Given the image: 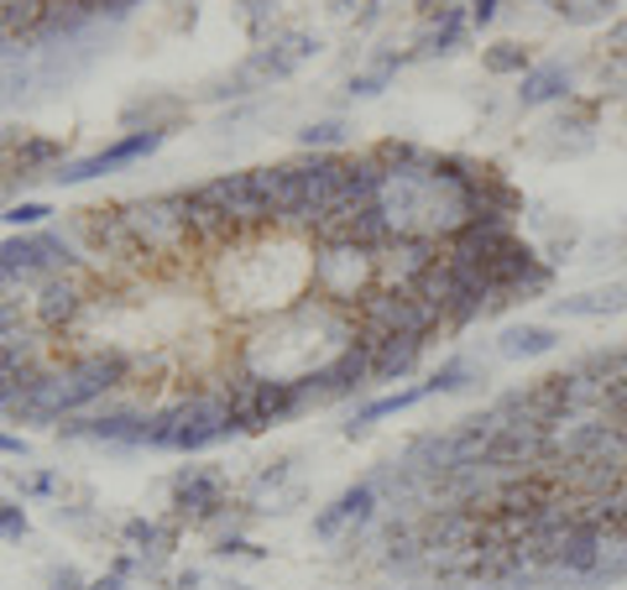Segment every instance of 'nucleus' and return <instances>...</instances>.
<instances>
[{
    "label": "nucleus",
    "instance_id": "nucleus-6",
    "mask_svg": "<svg viewBox=\"0 0 627 590\" xmlns=\"http://www.w3.org/2000/svg\"><path fill=\"white\" fill-rule=\"evenodd\" d=\"M377 288V257L351 240H325L314 257V293L335 309H356Z\"/></svg>",
    "mask_w": 627,
    "mask_h": 590
},
{
    "label": "nucleus",
    "instance_id": "nucleus-8",
    "mask_svg": "<svg viewBox=\"0 0 627 590\" xmlns=\"http://www.w3.org/2000/svg\"><path fill=\"white\" fill-rule=\"evenodd\" d=\"M74 240L90 251V257L111 261V267H121V272L147 267V257L136 251V240H131L126 220H121V209H84V215L74 220Z\"/></svg>",
    "mask_w": 627,
    "mask_h": 590
},
{
    "label": "nucleus",
    "instance_id": "nucleus-25",
    "mask_svg": "<svg viewBox=\"0 0 627 590\" xmlns=\"http://www.w3.org/2000/svg\"><path fill=\"white\" fill-rule=\"evenodd\" d=\"M53 163H63V142H53V136H21L11 173L27 184V178H42V167H53Z\"/></svg>",
    "mask_w": 627,
    "mask_h": 590
},
{
    "label": "nucleus",
    "instance_id": "nucleus-15",
    "mask_svg": "<svg viewBox=\"0 0 627 590\" xmlns=\"http://www.w3.org/2000/svg\"><path fill=\"white\" fill-rule=\"evenodd\" d=\"M209 194L225 204V215H230V225H236V236H251V230H261V225H273V215H267V204H261V194H257L251 167H246V173H225V178H215Z\"/></svg>",
    "mask_w": 627,
    "mask_h": 590
},
{
    "label": "nucleus",
    "instance_id": "nucleus-19",
    "mask_svg": "<svg viewBox=\"0 0 627 590\" xmlns=\"http://www.w3.org/2000/svg\"><path fill=\"white\" fill-rule=\"evenodd\" d=\"M575 94V74L571 63H559V58H544V63H534L528 74L517 79V105H528V111H538V105H565Z\"/></svg>",
    "mask_w": 627,
    "mask_h": 590
},
{
    "label": "nucleus",
    "instance_id": "nucleus-13",
    "mask_svg": "<svg viewBox=\"0 0 627 590\" xmlns=\"http://www.w3.org/2000/svg\"><path fill=\"white\" fill-rule=\"evenodd\" d=\"M147 424L152 413H142V407H105V413H94V418H63V434L69 439H105V444H142L147 439Z\"/></svg>",
    "mask_w": 627,
    "mask_h": 590
},
{
    "label": "nucleus",
    "instance_id": "nucleus-11",
    "mask_svg": "<svg viewBox=\"0 0 627 590\" xmlns=\"http://www.w3.org/2000/svg\"><path fill=\"white\" fill-rule=\"evenodd\" d=\"M251 178H257V194H261V204H267L273 225H298V230H304L309 194H304V173H298V163L251 167Z\"/></svg>",
    "mask_w": 627,
    "mask_h": 590
},
{
    "label": "nucleus",
    "instance_id": "nucleus-22",
    "mask_svg": "<svg viewBox=\"0 0 627 590\" xmlns=\"http://www.w3.org/2000/svg\"><path fill=\"white\" fill-rule=\"evenodd\" d=\"M559 340L565 334L554 330V324H507L497 334V355H507V361H534V355L559 351Z\"/></svg>",
    "mask_w": 627,
    "mask_h": 590
},
{
    "label": "nucleus",
    "instance_id": "nucleus-39",
    "mask_svg": "<svg viewBox=\"0 0 627 590\" xmlns=\"http://www.w3.org/2000/svg\"><path fill=\"white\" fill-rule=\"evenodd\" d=\"M607 413H611V418H627V387H611L607 392Z\"/></svg>",
    "mask_w": 627,
    "mask_h": 590
},
{
    "label": "nucleus",
    "instance_id": "nucleus-14",
    "mask_svg": "<svg viewBox=\"0 0 627 590\" xmlns=\"http://www.w3.org/2000/svg\"><path fill=\"white\" fill-rule=\"evenodd\" d=\"M356 340L371 351V387L413 376V366H419V355L429 345V340H408V334H367V330H356Z\"/></svg>",
    "mask_w": 627,
    "mask_h": 590
},
{
    "label": "nucleus",
    "instance_id": "nucleus-34",
    "mask_svg": "<svg viewBox=\"0 0 627 590\" xmlns=\"http://www.w3.org/2000/svg\"><path fill=\"white\" fill-rule=\"evenodd\" d=\"M465 17H471V27H492L502 17V0H465Z\"/></svg>",
    "mask_w": 627,
    "mask_h": 590
},
{
    "label": "nucleus",
    "instance_id": "nucleus-24",
    "mask_svg": "<svg viewBox=\"0 0 627 590\" xmlns=\"http://www.w3.org/2000/svg\"><path fill=\"white\" fill-rule=\"evenodd\" d=\"M424 397H434V387H429V382H419V387H398V392H388V397H371V403L356 407V418L346 424V434L356 439V434H367L377 418H392V413H403V407H419Z\"/></svg>",
    "mask_w": 627,
    "mask_h": 590
},
{
    "label": "nucleus",
    "instance_id": "nucleus-38",
    "mask_svg": "<svg viewBox=\"0 0 627 590\" xmlns=\"http://www.w3.org/2000/svg\"><path fill=\"white\" fill-rule=\"evenodd\" d=\"M17 330H21V309L0 298V340H6V334H17Z\"/></svg>",
    "mask_w": 627,
    "mask_h": 590
},
{
    "label": "nucleus",
    "instance_id": "nucleus-32",
    "mask_svg": "<svg viewBox=\"0 0 627 590\" xmlns=\"http://www.w3.org/2000/svg\"><path fill=\"white\" fill-rule=\"evenodd\" d=\"M48 215H53L48 204H11V209H6L0 220H6V225H17V230H21V225L32 230V225H42V220H48Z\"/></svg>",
    "mask_w": 627,
    "mask_h": 590
},
{
    "label": "nucleus",
    "instance_id": "nucleus-9",
    "mask_svg": "<svg viewBox=\"0 0 627 590\" xmlns=\"http://www.w3.org/2000/svg\"><path fill=\"white\" fill-rule=\"evenodd\" d=\"M163 126H152V131H131V136H121L115 147L105 152H94V157H79V163H63L53 173V184H90V178H105V173H121V167L131 163H142V157H152V152L163 147Z\"/></svg>",
    "mask_w": 627,
    "mask_h": 590
},
{
    "label": "nucleus",
    "instance_id": "nucleus-41",
    "mask_svg": "<svg viewBox=\"0 0 627 590\" xmlns=\"http://www.w3.org/2000/svg\"><path fill=\"white\" fill-rule=\"evenodd\" d=\"M440 6H461V0H419V11H424V17H434Z\"/></svg>",
    "mask_w": 627,
    "mask_h": 590
},
{
    "label": "nucleus",
    "instance_id": "nucleus-3",
    "mask_svg": "<svg viewBox=\"0 0 627 590\" xmlns=\"http://www.w3.org/2000/svg\"><path fill=\"white\" fill-rule=\"evenodd\" d=\"M58 272H84L74 257L69 236L58 230H32V236H11L0 240V293H17V288H38L42 277Z\"/></svg>",
    "mask_w": 627,
    "mask_h": 590
},
{
    "label": "nucleus",
    "instance_id": "nucleus-20",
    "mask_svg": "<svg viewBox=\"0 0 627 590\" xmlns=\"http://www.w3.org/2000/svg\"><path fill=\"white\" fill-rule=\"evenodd\" d=\"M184 215H188V230H194L199 246L236 240V225H230V215H225V204L209 194V184H204V188H184Z\"/></svg>",
    "mask_w": 627,
    "mask_h": 590
},
{
    "label": "nucleus",
    "instance_id": "nucleus-26",
    "mask_svg": "<svg viewBox=\"0 0 627 590\" xmlns=\"http://www.w3.org/2000/svg\"><path fill=\"white\" fill-rule=\"evenodd\" d=\"M623 0H549V11L565 27H611Z\"/></svg>",
    "mask_w": 627,
    "mask_h": 590
},
{
    "label": "nucleus",
    "instance_id": "nucleus-12",
    "mask_svg": "<svg viewBox=\"0 0 627 590\" xmlns=\"http://www.w3.org/2000/svg\"><path fill=\"white\" fill-rule=\"evenodd\" d=\"M90 309V293H84V272H58L38 282V298H32V314H38L42 330H69L79 314Z\"/></svg>",
    "mask_w": 627,
    "mask_h": 590
},
{
    "label": "nucleus",
    "instance_id": "nucleus-31",
    "mask_svg": "<svg viewBox=\"0 0 627 590\" xmlns=\"http://www.w3.org/2000/svg\"><path fill=\"white\" fill-rule=\"evenodd\" d=\"M298 142H304L309 152H330V147L346 142V121H314V126L298 131Z\"/></svg>",
    "mask_w": 627,
    "mask_h": 590
},
{
    "label": "nucleus",
    "instance_id": "nucleus-18",
    "mask_svg": "<svg viewBox=\"0 0 627 590\" xmlns=\"http://www.w3.org/2000/svg\"><path fill=\"white\" fill-rule=\"evenodd\" d=\"M173 507L184 517H194V522H209V517L225 507L220 476H215V470H199V465L178 470V476H173Z\"/></svg>",
    "mask_w": 627,
    "mask_h": 590
},
{
    "label": "nucleus",
    "instance_id": "nucleus-33",
    "mask_svg": "<svg viewBox=\"0 0 627 590\" xmlns=\"http://www.w3.org/2000/svg\"><path fill=\"white\" fill-rule=\"evenodd\" d=\"M596 79H602V90H627V58H607V53H602Z\"/></svg>",
    "mask_w": 627,
    "mask_h": 590
},
{
    "label": "nucleus",
    "instance_id": "nucleus-40",
    "mask_svg": "<svg viewBox=\"0 0 627 590\" xmlns=\"http://www.w3.org/2000/svg\"><path fill=\"white\" fill-rule=\"evenodd\" d=\"M0 455H27V444L17 434H0Z\"/></svg>",
    "mask_w": 627,
    "mask_h": 590
},
{
    "label": "nucleus",
    "instance_id": "nucleus-4",
    "mask_svg": "<svg viewBox=\"0 0 627 590\" xmlns=\"http://www.w3.org/2000/svg\"><path fill=\"white\" fill-rule=\"evenodd\" d=\"M356 330L429 340V334L444 330V319H440V309H429L413 288H371V293L356 303Z\"/></svg>",
    "mask_w": 627,
    "mask_h": 590
},
{
    "label": "nucleus",
    "instance_id": "nucleus-5",
    "mask_svg": "<svg viewBox=\"0 0 627 590\" xmlns=\"http://www.w3.org/2000/svg\"><path fill=\"white\" fill-rule=\"evenodd\" d=\"M225 392H230V407H236L240 428H273V424H282V418H294L298 407H309V397H304L298 382H273V376L251 371L246 361H240L236 376L225 382Z\"/></svg>",
    "mask_w": 627,
    "mask_h": 590
},
{
    "label": "nucleus",
    "instance_id": "nucleus-37",
    "mask_svg": "<svg viewBox=\"0 0 627 590\" xmlns=\"http://www.w3.org/2000/svg\"><path fill=\"white\" fill-rule=\"evenodd\" d=\"M267 17H273V0H246V27H251V32H267Z\"/></svg>",
    "mask_w": 627,
    "mask_h": 590
},
{
    "label": "nucleus",
    "instance_id": "nucleus-23",
    "mask_svg": "<svg viewBox=\"0 0 627 590\" xmlns=\"http://www.w3.org/2000/svg\"><path fill=\"white\" fill-rule=\"evenodd\" d=\"M607 314H627V282L590 288V293L575 298H554V319H607Z\"/></svg>",
    "mask_w": 627,
    "mask_h": 590
},
{
    "label": "nucleus",
    "instance_id": "nucleus-36",
    "mask_svg": "<svg viewBox=\"0 0 627 590\" xmlns=\"http://www.w3.org/2000/svg\"><path fill=\"white\" fill-rule=\"evenodd\" d=\"M27 534V513L11 507V501H0V538H21Z\"/></svg>",
    "mask_w": 627,
    "mask_h": 590
},
{
    "label": "nucleus",
    "instance_id": "nucleus-7",
    "mask_svg": "<svg viewBox=\"0 0 627 590\" xmlns=\"http://www.w3.org/2000/svg\"><path fill=\"white\" fill-rule=\"evenodd\" d=\"M63 376V392H69V407L74 413H84L90 403H100L105 392H121L131 382V361L121 351H84V355H74L69 366L58 371ZM69 413V418H74Z\"/></svg>",
    "mask_w": 627,
    "mask_h": 590
},
{
    "label": "nucleus",
    "instance_id": "nucleus-16",
    "mask_svg": "<svg viewBox=\"0 0 627 590\" xmlns=\"http://www.w3.org/2000/svg\"><path fill=\"white\" fill-rule=\"evenodd\" d=\"M413 480H424V486H440L450 470H455V444H450V428H429V434H413L408 449L398 455Z\"/></svg>",
    "mask_w": 627,
    "mask_h": 590
},
{
    "label": "nucleus",
    "instance_id": "nucleus-29",
    "mask_svg": "<svg viewBox=\"0 0 627 590\" xmlns=\"http://www.w3.org/2000/svg\"><path fill=\"white\" fill-rule=\"evenodd\" d=\"M403 63H408V53H382V58H377V63L367 69V74L351 79V94H382V90L392 84V74L403 69Z\"/></svg>",
    "mask_w": 627,
    "mask_h": 590
},
{
    "label": "nucleus",
    "instance_id": "nucleus-17",
    "mask_svg": "<svg viewBox=\"0 0 627 590\" xmlns=\"http://www.w3.org/2000/svg\"><path fill=\"white\" fill-rule=\"evenodd\" d=\"M602 549H607V534H602V528H590V522H575L571 534L559 538V553H554V580L580 586V580L596 570Z\"/></svg>",
    "mask_w": 627,
    "mask_h": 590
},
{
    "label": "nucleus",
    "instance_id": "nucleus-35",
    "mask_svg": "<svg viewBox=\"0 0 627 590\" xmlns=\"http://www.w3.org/2000/svg\"><path fill=\"white\" fill-rule=\"evenodd\" d=\"M602 53L607 58H627V17H617L607 27V38H602Z\"/></svg>",
    "mask_w": 627,
    "mask_h": 590
},
{
    "label": "nucleus",
    "instance_id": "nucleus-27",
    "mask_svg": "<svg viewBox=\"0 0 627 590\" xmlns=\"http://www.w3.org/2000/svg\"><path fill=\"white\" fill-rule=\"evenodd\" d=\"M538 58L523 48V42H492V48H481V69L497 79H523L528 69H534Z\"/></svg>",
    "mask_w": 627,
    "mask_h": 590
},
{
    "label": "nucleus",
    "instance_id": "nucleus-1",
    "mask_svg": "<svg viewBox=\"0 0 627 590\" xmlns=\"http://www.w3.org/2000/svg\"><path fill=\"white\" fill-rule=\"evenodd\" d=\"M236 407H230V392L225 387H194L188 397H178L173 407L152 413L147 424V449H209L236 434Z\"/></svg>",
    "mask_w": 627,
    "mask_h": 590
},
{
    "label": "nucleus",
    "instance_id": "nucleus-30",
    "mask_svg": "<svg viewBox=\"0 0 627 590\" xmlns=\"http://www.w3.org/2000/svg\"><path fill=\"white\" fill-rule=\"evenodd\" d=\"M126 538L142 553H167V549H173V528H163V522H142V517L126 528Z\"/></svg>",
    "mask_w": 627,
    "mask_h": 590
},
{
    "label": "nucleus",
    "instance_id": "nucleus-2",
    "mask_svg": "<svg viewBox=\"0 0 627 590\" xmlns=\"http://www.w3.org/2000/svg\"><path fill=\"white\" fill-rule=\"evenodd\" d=\"M121 220H126L136 251L147 261H178V257H188V251H199V240H194L188 215H184V194L131 199V204H121Z\"/></svg>",
    "mask_w": 627,
    "mask_h": 590
},
{
    "label": "nucleus",
    "instance_id": "nucleus-10",
    "mask_svg": "<svg viewBox=\"0 0 627 590\" xmlns=\"http://www.w3.org/2000/svg\"><path fill=\"white\" fill-rule=\"evenodd\" d=\"M444 257L440 240L429 236H392L382 251H377V288H413L419 277Z\"/></svg>",
    "mask_w": 627,
    "mask_h": 590
},
{
    "label": "nucleus",
    "instance_id": "nucleus-21",
    "mask_svg": "<svg viewBox=\"0 0 627 590\" xmlns=\"http://www.w3.org/2000/svg\"><path fill=\"white\" fill-rule=\"evenodd\" d=\"M465 38H471V17H465V6H440L434 17H424V32H419V58L461 53Z\"/></svg>",
    "mask_w": 627,
    "mask_h": 590
},
{
    "label": "nucleus",
    "instance_id": "nucleus-28",
    "mask_svg": "<svg viewBox=\"0 0 627 590\" xmlns=\"http://www.w3.org/2000/svg\"><path fill=\"white\" fill-rule=\"evenodd\" d=\"M476 382H486V371L471 361V355H450L434 376H429V387H434V397H455V392H471Z\"/></svg>",
    "mask_w": 627,
    "mask_h": 590
}]
</instances>
